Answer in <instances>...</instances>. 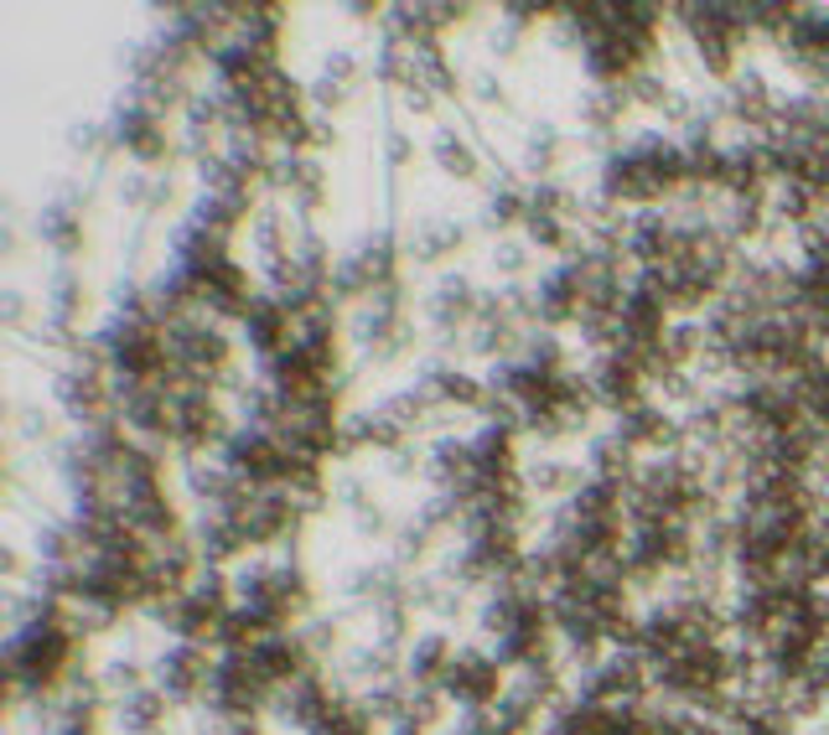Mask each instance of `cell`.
Returning <instances> with one entry per match:
<instances>
[{
    "label": "cell",
    "mask_w": 829,
    "mask_h": 735,
    "mask_svg": "<svg viewBox=\"0 0 829 735\" xmlns=\"http://www.w3.org/2000/svg\"><path fill=\"white\" fill-rule=\"evenodd\" d=\"M115 415L146 440H177L171 394L156 389V384H115Z\"/></svg>",
    "instance_id": "6da1fadb"
},
{
    "label": "cell",
    "mask_w": 829,
    "mask_h": 735,
    "mask_svg": "<svg viewBox=\"0 0 829 735\" xmlns=\"http://www.w3.org/2000/svg\"><path fill=\"white\" fill-rule=\"evenodd\" d=\"M171 409H177V446L181 450H203V446H228L234 430H228L224 409L213 405V389H181L171 394Z\"/></svg>",
    "instance_id": "7a4b0ae2"
},
{
    "label": "cell",
    "mask_w": 829,
    "mask_h": 735,
    "mask_svg": "<svg viewBox=\"0 0 829 735\" xmlns=\"http://www.w3.org/2000/svg\"><path fill=\"white\" fill-rule=\"evenodd\" d=\"M166 352L177 362H187L193 374H203V378H224V368H228V337L213 321H181V327H171L166 331Z\"/></svg>",
    "instance_id": "3957f363"
},
{
    "label": "cell",
    "mask_w": 829,
    "mask_h": 735,
    "mask_svg": "<svg viewBox=\"0 0 829 735\" xmlns=\"http://www.w3.org/2000/svg\"><path fill=\"white\" fill-rule=\"evenodd\" d=\"M109 140H115V146H125L136 161H146V166H156V161H166V156H171V150H166L161 115H156L151 105H140V99H120V105H115Z\"/></svg>",
    "instance_id": "277c9868"
},
{
    "label": "cell",
    "mask_w": 829,
    "mask_h": 735,
    "mask_svg": "<svg viewBox=\"0 0 829 735\" xmlns=\"http://www.w3.org/2000/svg\"><path fill=\"white\" fill-rule=\"evenodd\" d=\"M596 394H602L606 409H618V415H628V409L649 405L643 399V389H649V378H643V368H638V358L628 352V347H612L602 362H596Z\"/></svg>",
    "instance_id": "5b68a950"
},
{
    "label": "cell",
    "mask_w": 829,
    "mask_h": 735,
    "mask_svg": "<svg viewBox=\"0 0 829 735\" xmlns=\"http://www.w3.org/2000/svg\"><path fill=\"white\" fill-rule=\"evenodd\" d=\"M602 197L606 202H638V208H653L659 202V187H653V177L643 171V161H638V150H612L602 166Z\"/></svg>",
    "instance_id": "8992f818"
},
{
    "label": "cell",
    "mask_w": 829,
    "mask_h": 735,
    "mask_svg": "<svg viewBox=\"0 0 829 735\" xmlns=\"http://www.w3.org/2000/svg\"><path fill=\"white\" fill-rule=\"evenodd\" d=\"M622 347H663V331H669V306H663L653 290L628 286L622 300Z\"/></svg>",
    "instance_id": "52a82bcc"
},
{
    "label": "cell",
    "mask_w": 829,
    "mask_h": 735,
    "mask_svg": "<svg viewBox=\"0 0 829 735\" xmlns=\"http://www.w3.org/2000/svg\"><path fill=\"white\" fill-rule=\"evenodd\" d=\"M638 161H643V171L653 177V187H659L663 197H674L690 187V150L674 146L669 136H638L633 140Z\"/></svg>",
    "instance_id": "ba28073f"
},
{
    "label": "cell",
    "mask_w": 829,
    "mask_h": 735,
    "mask_svg": "<svg viewBox=\"0 0 829 735\" xmlns=\"http://www.w3.org/2000/svg\"><path fill=\"white\" fill-rule=\"evenodd\" d=\"M290 327H296V321H290L286 306H280L275 296H255L249 306H244V337H249V347H255L265 362L290 347Z\"/></svg>",
    "instance_id": "9c48e42d"
},
{
    "label": "cell",
    "mask_w": 829,
    "mask_h": 735,
    "mask_svg": "<svg viewBox=\"0 0 829 735\" xmlns=\"http://www.w3.org/2000/svg\"><path fill=\"white\" fill-rule=\"evenodd\" d=\"M58 399H62V409H68L78 425H99V420H109V415H115V409H109L105 378L89 374V368H73V374H62V378H58Z\"/></svg>",
    "instance_id": "30bf717a"
},
{
    "label": "cell",
    "mask_w": 829,
    "mask_h": 735,
    "mask_svg": "<svg viewBox=\"0 0 829 735\" xmlns=\"http://www.w3.org/2000/svg\"><path fill=\"white\" fill-rule=\"evenodd\" d=\"M612 436H618L622 446L669 450V446H679V440H684V425H674L659 405H638V409H628V415H618V430H612Z\"/></svg>",
    "instance_id": "8fae6325"
},
{
    "label": "cell",
    "mask_w": 829,
    "mask_h": 735,
    "mask_svg": "<svg viewBox=\"0 0 829 735\" xmlns=\"http://www.w3.org/2000/svg\"><path fill=\"white\" fill-rule=\"evenodd\" d=\"M606 16H612V37L633 47L643 62H653V52H659V6L622 0V6H606Z\"/></svg>",
    "instance_id": "7c38bea8"
},
{
    "label": "cell",
    "mask_w": 829,
    "mask_h": 735,
    "mask_svg": "<svg viewBox=\"0 0 829 735\" xmlns=\"http://www.w3.org/2000/svg\"><path fill=\"white\" fill-rule=\"evenodd\" d=\"M669 244H674V224H663L659 208H643L628 224V255L649 270V265H669Z\"/></svg>",
    "instance_id": "4fadbf2b"
},
{
    "label": "cell",
    "mask_w": 829,
    "mask_h": 735,
    "mask_svg": "<svg viewBox=\"0 0 829 735\" xmlns=\"http://www.w3.org/2000/svg\"><path fill=\"white\" fill-rule=\"evenodd\" d=\"M534 306H540V321L544 327H560V321H581V286H575L571 265H560V270H550L540 280V296H534Z\"/></svg>",
    "instance_id": "5bb4252c"
},
{
    "label": "cell",
    "mask_w": 829,
    "mask_h": 735,
    "mask_svg": "<svg viewBox=\"0 0 829 735\" xmlns=\"http://www.w3.org/2000/svg\"><path fill=\"white\" fill-rule=\"evenodd\" d=\"M265 181L286 187V192L296 197V208H302V212H317L322 208V166L312 161V156H286V161H275Z\"/></svg>",
    "instance_id": "9a60e30c"
},
{
    "label": "cell",
    "mask_w": 829,
    "mask_h": 735,
    "mask_svg": "<svg viewBox=\"0 0 829 735\" xmlns=\"http://www.w3.org/2000/svg\"><path fill=\"white\" fill-rule=\"evenodd\" d=\"M177 265H187V270H213V265H228V234H218V228L208 224H187L177 234Z\"/></svg>",
    "instance_id": "2e32d148"
},
{
    "label": "cell",
    "mask_w": 829,
    "mask_h": 735,
    "mask_svg": "<svg viewBox=\"0 0 829 735\" xmlns=\"http://www.w3.org/2000/svg\"><path fill=\"white\" fill-rule=\"evenodd\" d=\"M436 327H462V321H477V311H483V296H477V286H472L467 275H446L436 290Z\"/></svg>",
    "instance_id": "e0dca14e"
},
{
    "label": "cell",
    "mask_w": 829,
    "mask_h": 735,
    "mask_svg": "<svg viewBox=\"0 0 829 735\" xmlns=\"http://www.w3.org/2000/svg\"><path fill=\"white\" fill-rule=\"evenodd\" d=\"M425 389H436L446 405H456V409H483L487 405V384H477L472 374H456V368H431L425 374Z\"/></svg>",
    "instance_id": "ac0fdd59"
},
{
    "label": "cell",
    "mask_w": 829,
    "mask_h": 735,
    "mask_svg": "<svg viewBox=\"0 0 829 735\" xmlns=\"http://www.w3.org/2000/svg\"><path fill=\"white\" fill-rule=\"evenodd\" d=\"M249 202H255V192H203V202H197V224L218 228V234H234V228L249 218Z\"/></svg>",
    "instance_id": "d6986e66"
},
{
    "label": "cell",
    "mask_w": 829,
    "mask_h": 735,
    "mask_svg": "<svg viewBox=\"0 0 829 735\" xmlns=\"http://www.w3.org/2000/svg\"><path fill=\"white\" fill-rule=\"evenodd\" d=\"M622 503H628V481L591 477V481H581V493H575V518H618Z\"/></svg>",
    "instance_id": "ffe728a7"
},
{
    "label": "cell",
    "mask_w": 829,
    "mask_h": 735,
    "mask_svg": "<svg viewBox=\"0 0 829 735\" xmlns=\"http://www.w3.org/2000/svg\"><path fill=\"white\" fill-rule=\"evenodd\" d=\"M405 436L409 430H399V425L378 409V415H358V420L347 425L343 430V450H353V446H378V450H394V446H405Z\"/></svg>",
    "instance_id": "44dd1931"
},
{
    "label": "cell",
    "mask_w": 829,
    "mask_h": 735,
    "mask_svg": "<svg viewBox=\"0 0 829 735\" xmlns=\"http://www.w3.org/2000/svg\"><path fill=\"white\" fill-rule=\"evenodd\" d=\"M42 239L58 249V255H78L83 249V218L73 212V202H52L42 212Z\"/></svg>",
    "instance_id": "7402d4cb"
},
{
    "label": "cell",
    "mask_w": 829,
    "mask_h": 735,
    "mask_svg": "<svg viewBox=\"0 0 829 735\" xmlns=\"http://www.w3.org/2000/svg\"><path fill=\"white\" fill-rule=\"evenodd\" d=\"M477 450V477H513V430L487 425L483 436L472 440Z\"/></svg>",
    "instance_id": "603a6c76"
},
{
    "label": "cell",
    "mask_w": 829,
    "mask_h": 735,
    "mask_svg": "<svg viewBox=\"0 0 829 735\" xmlns=\"http://www.w3.org/2000/svg\"><path fill=\"white\" fill-rule=\"evenodd\" d=\"M270 140H275V146H286V156H302L306 146H317V120H312L302 105L280 109L275 125H270Z\"/></svg>",
    "instance_id": "cb8c5ba5"
},
{
    "label": "cell",
    "mask_w": 829,
    "mask_h": 735,
    "mask_svg": "<svg viewBox=\"0 0 829 735\" xmlns=\"http://www.w3.org/2000/svg\"><path fill=\"white\" fill-rule=\"evenodd\" d=\"M591 466H596V477L606 481H633V446H622L618 436H596L591 440Z\"/></svg>",
    "instance_id": "d4e9b609"
},
{
    "label": "cell",
    "mask_w": 829,
    "mask_h": 735,
    "mask_svg": "<svg viewBox=\"0 0 829 735\" xmlns=\"http://www.w3.org/2000/svg\"><path fill=\"white\" fill-rule=\"evenodd\" d=\"M462 239H467V234H462L456 224H431V228H421V234H415L409 255L421 259V265H436V259H446L452 249H462Z\"/></svg>",
    "instance_id": "484cf974"
},
{
    "label": "cell",
    "mask_w": 829,
    "mask_h": 735,
    "mask_svg": "<svg viewBox=\"0 0 829 735\" xmlns=\"http://www.w3.org/2000/svg\"><path fill=\"white\" fill-rule=\"evenodd\" d=\"M436 166L446 171V177H456V181L477 177V156H472V146L462 136H452V130H441V136H436Z\"/></svg>",
    "instance_id": "4316f807"
},
{
    "label": "cell",
    "mask_w": 829,
    "mask_h": 735,
    "mask_svg": "<svg viewBox=\"0 0 829 735\" xmlns=\"http://www.w3.org/2000/svg\"><path fill=\"white\" fill-rule=\"evenodd\" d=\"M565 21H571V37L581 42V52L596 47V42H606V31H612L606 6H565Z\"/></svg>",
    "instance_id": "83f0119b"
},
{
    "label": "cell",
    "mask_w": 829,
    "mask_h": 735,
    "mask_svg": "<svg viewBox=\"0 0 829 735\" xmlns=\"http://www.w3.org/2000/svg\"><path fill=\"white\" fill-rule=\"evenodd\" d=\"M255 244H259V255H265V265H280V259H296L290 255V234H286V218L280 212H259L255 218Z\"/></svg>",
    "instance_id": "f1b7e54d"
},
{
    "label": "cell",
    "mask_w": 829,
    "mask_h": 735,
    "mask_svg": "<svg viewBox=\"0 0 829 735\" xmlns=\"http://www.w3.org/2000/svg\"><path fill=\"white\" fill-rule=\"evenodd\" d=\"M622 109H628V89H596L586 105H581V120H586L591 130L612 136V125L622 120Z\"/></svg>",
    "instance_id": "f546056e"
},
{
    "label": "cell",
    "mask_w": 829,
    "mask_h": 735,
    "mask_svg": "<svg viewBox=\"0 0 829 735\" xmlns=\"http://www.w3.org/2000/svg\"><path fill=\"white\" fill-rule=\"evenodd\" d=\"M431 399H436V389H399V394H389V405H384V415H389L399 430H415V425L431 415Z\"/></svg>",
    "instance_id": "4dcf8cb0"
},
{
    "label": "cell",
    "mask_w": 829,
    "mask_h": 735,
    "mask_svg": "<svg viewBox=\"0 0 829 735\" xmlns=\"http://www.w3.org/2000/svg\"><path fill=\"white\" fill-rule=\"evenodd\" d=\"M663 352H669V362H674V368L694 362L700 352H705V327H694V321H674V327L663 331Z\"/></svg>",
    "instance_id": "1f68e13d"
},
{
    "label": "cell",
    "mask_w": 829,
    "mask_h": 735,
    "mask_svg": "<svg viewBox=\"0 0 829 735\" xmlns=\"http://www.w3.org/2000/svg\"><path fill=\"white\" fill-rule=\"evenodd\" d=\"M529 218V192H519V187H493V197H487V224L493 228H513Z\"/></svg>",
    "instance_id": "d6a6232c"
},
{
    "label": "cell",
    "mask_w": 829,
    "mask_h": 735,
    "mask_svg": "<svg viewBox=\"0 0 829 735\" xmlns=\"http://www.w3.org/2000/svg\"><path fill=\"white\" fill-rule=\"evenodd\" d=\"M244 544H249V539H244V528L234 524V518H224V513L203 524V549H208V559H228V555H239Z\"/></svg>",
    "instance_id": "836d02e7"
},
{
    "label": "cell",
    "mask_w": 829,
    "mask_h": 735,
    "mask_svg": "<svg viewBox=\"0 0 829 735\" xmlns=\"http://www.w3.org/2000/svg\"><path fill=\"white\" fill-rule=\"evenodd\" d=\"M581 342L602 347V352H612V347H622V321L612 311H581Z\"/></svg>",
    "instance_id": "e575fe53"
},
{
    "label": "cell",
    "mask_w": 829,
    "mask_h": 735,
    "mask_svg": "<svg viewBox=\"0 0 829 735\" xmlns=\"http://www.w3.org/2000/svg\"><path fill=\"white\" fill-rule=\"evenodd\" d=\"M524 362L534 368V374H544V378H560V374H565V347H560L550 331H540V337L524 347Z\"/></svg>",
    "instance_id": "d590c367"
},
{
    "label": "cell",
    "mask_w": 829,
    "mask_h": 735,
    "mask_svg": "<svg viewBox=\"0 0 829 735\" xmlns=\"http://www.w3.org/2000/svg\"><path fill=\"white\" fill-rule=\"evenodd\" d=\"M327 290H332V300H358V296H368L374 286H368V275H363L358 259H343V265L332 270Z\"/></svg>",
    "instance_id": "8d00e7d4"
},
{
    "label": "cell",
    "mask_w": 829,
    "mask_h": 735,
    "mask_svg": "<svg viewBox=\"0 0 829 735\" xmlns=\"http://www.w3.org/2000/svg\"><path fill=\"white\" fill-rule=\"evenodd\" d=\"M513 347H519L513 321H483V331H477V352H487V358H509Z\"/></svg>",
    "instance_id": "74e56055"
},
{
    "label": "cell",
    "mask_w": 829,
    "mask_h": 735,
    "mask_svg": "<svg viewBox=\"0 0 829 735\" xmlns=\"http://www.w3.org/2000/svg\"><path fill=\"white\" fill-rule=\"evenodd\" d=\"M78 300H83V286H78V275H58V286H52V316H58L62 327L73 321Z\"/></svg>",
    "instance_id": "f35d334b"
},
{
    "label": "cell",
    "mask_w": 829,
    "mask_h": 735,
    "mask_svg": "<svg viewBox=\"0 0 829 735\" xmlns=\"http://www.w3.org/2000/svg\"><path fill=\"white\" fill-rule=\"evenodd\" d=\"M560 140H555V130H550V125H544V130H534V140H529V171H534V177H544V171H550V166H555V156H560Z\"/></svg>",
    "instance_id": "ab89813d"
},
{
    "label": "cell",
    "mask_w": 829,
    "mask_h": 735,
    "mask_svg": "<svg viewBox=\"0 0 829 735\" xmlns=\"http://www.w3.org/2000/svg\"><path fill=\"white\" fill-rule=\"evenodd\" d=\"M487 425H497V430H524V409L513 405V399H503V394H487Z\"/></svg>",
    "instance_id": "60d3db41"
},
{
    "label": "cell",
    "mask_w": 829,
    "mask_h": 735,
    "mask_svg": "<svg viewBox=\"0 0 829 735\" xmlns=\"http://www.w3.org/2000/svg\"><path fill=\"white\" fill-rule=\"evenodd\" d=\"M628 99H638V105H669V89H663V78L653 73V68H643V73L628 83Z\"/></svg>",
    "instance_id": "b9f144b4"
},
{
    "label": "cell",
    "mask_w": 829,
    "mask_h": 735,
    "mask_svg": "<svg viewBox=\"0 0 829 735\" xmlns=\"http://www.w3.org/2000/svg\"><path fill=\"white\" fill-rule=\"evenodd\" d=\"M571 477H575L571 466L544 461V466H534V471H529V487H534V493H560V487H565Z\"/></svg>",
    "instance_id": "7bdbcfd3"
},
{
    "label": "cell",
    "mask_w": 829,
    "mask_h": 735,
    "mask_svg": "<svg viewBox=\"0 0 829 735\" xmlns=\"http://www.w3.org/2000/svg\"><path fill=\"white\" fill-rule=\"evenodd\" d=\"M493 265H497V275H524L529 270V249H524V244H513V239H503L493 249Z\"/></svg>",
    "instance_id": "ee69618b"
},
{
    "label": "cell",
    "mask_w": 829,
    "mask_h": 735,
    "mask_svg": "<svg viewBox=\"0 0 829 735\" xmlns=\"http://www.w3.org/2000/svg\"><path fill=\"white\" fill-rule=\"evenodd\" d=\"M343 99H347V89H343V83H332L327 73H322L317 83H312V105L327 109V115H332V109H343Z\"/></svg>",
    "instance_id": "f6af8a7d"
},
{
    "label": "cell",
    "mask_w": 829,
    "mask_h": 735,
    "mask_svg": "<svg viewBox=\"0 0 829 735\" xmlns=\"http://www.w3.org/2000/svg\"><path fill=\"white\" fill-rule=\"evenodd\" d=\"M322 73H327L332 83H343V89H347V83L358 78V62H353V52H332V58L322 62Z\"/></svg>",
    "instance_id": "bcb514c9"
},
{
    "label": "cell",
    "mask_w": 829,
    "mask_h": 735,
    "mask_svg": "<svg viewBox=\"0 0 829 735\" xmlns=\"http://www.w3.org/2000/svg\"><path fill=\"white\" fill-rule=\"evenodd\" d=\"M405 99H409V109H415V115H431V105H436V93L425 89L421 78H409V89H405Z\"/></svg>",
    "instance_id": "7dc6e473"
},
{
    "label": "cell",
    "mask_w": 829,
    "mask_h": 735,
    "mask_svg": "<svg viewBox=\"0 0 829 735\" xmlns=\"http://www.w3.org/2000/svg\"><path fill=\"white\" fill-rule=\"evenodd\" d=\"M68 140H73V150H93V146H115V140H105V136H99V130H93V125H73V136H68Z\"/></svg>",
    "instance_id": "c3c4849f"
},
{
    "label": "cell",
    "mask_w": 829,
    "mask_h": 735,
    "mask_svg": "<svg viewBox=\"0 0 829 735\" xmlns=\"http://www.w3.org/2000/svg\"><path fill=\"white\" fill-rule=\"evenodd\" d=\"M146 192H156V187H151V181H146V177H130V181H125V202H151V197H146Z\"/></svg>",
    "instance_id": "681fc988"
},
{
    "label": "cell",
    "mask_w": 829,
    "mask_h": 735,
    "mask_svg": "<svg viewBox=\"0 0 829 735\" xmlns=\"http://www.w3.org/2000/svg\"><path fill=\"white\" fill-rule=\"evenodd\" d=\"M409 156H415V146H409V136H389V166H405Z\"/></svg>",
    "instance_id": "f907efd6"
},
{
    "label": "cell",
    "mask_w": 829,
    "mask_h": 735,
    "mask_svg": "<svg viewBox=\"0 0 829 735\" xmlns=\"http://www.w3.org/2000/svg\"><path fill=\"white\" fill-rule=\"evenodd\" d=\"M477 99H483V105H503V89H497V78H493V73L477 83Z\"/></svg>",
    "instance_id": "816d5d0a"
},
{
    "label": "cell",
    "mask_w": 829,
    "mask_h": 735,
    "mask_svg": "<svg viewBox=\"0 0 829 735\" xmlns=\"http://www.w3.org/2000/svg\"><path fill=\"white\" fill-rule=\"evenodd\" d=\"M21 425H27V436H42V440H47V415L27 409V415H21Z\"/></svg>",
    "instance_id": "f5cc1de1"
},
{
    "label": "cell",
    "mask_w": 829,
    "mask_h": 735,
    "mask_svg": "<svg viewBox=\"0 0 829 735\" xmlns=\"http://www.w3.org/2000/svg\"><path fill=\"white\" fill-rule=\"evenodd\" d=\"M0 311H6V321H21V311H27V306H21V296H0Z\"/></svg>",
    "instance_id": "db71d44e"
},
{
    "label": "cell",
    "mask_w": 829,
    "mask_h": 735,
    "mask_svg": "<svg viewBox=\"0 0 829 735\" xmlns=\"http://www.w3.org/2000/svg\"><path fill=\"white\" fill-rule=\"evenodd\" d=\"M467 16V6H436V21L441 27H452V21H462Z\"/></svg>",
    "instance_id": "11a10c76"
},
{
    "label": "cell",
    "mask_w": 829,
    "mask_h": 735,
    "mask_svg": "<svg viewBox=\"0 0 829 735\" xmlns=\"http://www.w3.org/2000/svg\"><path fill=\"white\" fill-rule=\"evenodd\" d=\"M544 11H550V6H513L509 16H513V21H540Z\"/></svg>",
    "instance_id": "9f6ffc18"
},
{
    "label": "cell",
    "mask_w": 829,
    "mask_h": 735,
    "mask_svg": "<svg viewBox=\"0 0 829 735\" xmlns=\"http://www.w3.org/2000/svg\"><path fill=\"white\" fill-rule=\"evenodd\" d=\"M317 146H337V130L327 120H317Z\"/></svg>",
    "instance_id": "6f0895ef"
}]
</instances>
